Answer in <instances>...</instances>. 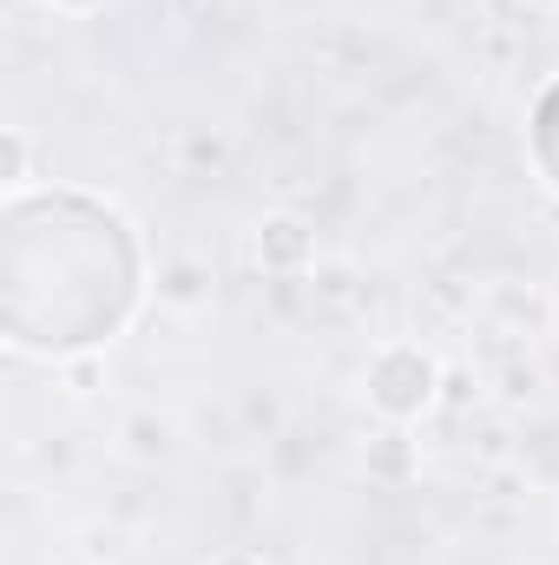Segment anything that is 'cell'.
<instances>
[{"label": "cell", "mask_w": 559, "mask_h": 565, "mask_svg": "<svg viewBox=\"0 0 559 565\" xmlns=\"http://www.w3.org/2000/svg\"><path fill=\"white\" fill-rule=\"evenodd\" d=\"M309 289H316L329 309H349V302H356V270H349V264H316V270H309Z\"/></svg>", "instance_id": "cell-6"}, {"label": "cell", "mask_w": 559, "mask_h": 565, "mask_svg": "<svg viewBox=\"0 0 559 565\" xmlns=\"http://www.w3.org/2000/svg\"><path fill=\"white\" fill-rule=\"evenodd\" d=\"M158 302L165 309H204L211 302V264L204 257H171L158 270Z\"/></svg>", "instance_id": "cell-3"}, {"label": "cell", "mask_w": 559, "mask_h": 565, "mask_svg": "<svg viewBox=\"0 0 559 565\" xmlns=\"http://www.w3.org/2000/svg\"><path fill=\"white\" fill-rule=\"evenodd\" d=\"M481 402V375L474 369H441V408H467Z\"/></svg>", "instance_id": "cell-7"}, {"label": "cell", "mask_w": 559, "mask_h": 565, "mask_svg": "<svg viewBox=\"0 0 559 565\" xmlns=\"http://www.w3.org/2000/svg\"><path fill=\"white\" fill-rule=\"evenodd\" d=\"M27 178H33V145H27V132H20V126H7V184L20 191Z\"/></svg>", "instance_id": "cell-8"}, {"label": "cell", "mask_w": 559, "mask_h": 565, "mask_svg": "<svg viewBox=\"0 0 559 565\" xmlns=\"http://www.w3.org/2000/svg\"><path fill=\"white\" fill-rule=\"evenodd\" d=\"M60 13H93V7H106V0H53Z\"/></svg>", "instance_id": "cell-12"}, {"label": "cell", "mask_w": 559, "mask_h": 565, "mask_svg": "<svg viewBox=\"0 0 559 565\" xmlns=\"http://www.w3.org/2000/svg\"><path fill=\"white\" fill-rule=\"evenodd\" d=\"M369 473L376 480H402L409 473V434H376L369 440Z\"/></svg>", "instance_id": "cell-5"}, {"label": "cell", "mask_w": 559, "mask_h": 565, "mask_svg": "<svg viewBox=\"0 0 559 565\" xmlns=\"http://www.w3.org/2000/svg\"><path fill=\"white\" fill-rule=\"evenodd\" d=\"M527 7H559V0H527Z\"/></svg>", "instance_id": "cell-14"}, {"label": "cell", "mask_w": 559, "mask_h": 565, "mask_svg": "<svg viewBox=\"0 0 559 565\" xmlns=\"http://www.w3.org/2000/svg\"><path fill=\"white\" fill-rule=\"evenodd\" d=\"M362 382H369V408L395 427H409V422H421L428 408H441V362H434L421 342H389V349H376V362H369Z\"/></svg>", "instance_id": "cell-1"}, {"label": "cell", "mask_w": 559, "mask_h": 565, "mask_svg": "<svg viewBox=\"0 0 559 565\" xmlns=\"http://www.w3.org/2000/svg\"><path fill=\"white\" fill-rule=\"evenodd\" d=\"M73 395H99V382H106V362L99 355H86V362H66V375H60Z\"/></svg>", "instance_id": "cell-9"}, {"label": "cell", "mask_w": 559, "mask_h": 565, "mask_svg": "<svg viewBox=\"0 0 559 565\" xmlns=\"http://www.w3.org/2000/svg\"><path fill=\"white\" fill-rule=\"evenodd\" d=\"M500 395H507V402H527V395H540V369H534V362H507V375H500Z\"/></svg>", "instance_id": "cell-10"}, {"label": "cell", "mask_w": 559, "mask_h": 565, "mask_svg": "<svg viewBox=\"0 0 559 565\" xmlns=\"http://www.w3.org/2000/svg\"><path fill=\"white\" fill-rule=\"evenodd\" d=\"M257 264L271 277H309L316 270V224L296 211H271L257 224Z\"/></svg>", "instance_id": "cell-2"}, {"label": "cell", "mask_w": 559, "mask_h": 565, "mask_svg": "<svg viewBox=\"0 0 559 565\" xmlns=\"http://www.w3.org/2000/svg\"><path fill=\"white\" fill-rule=\"evenodd\" d=\"M119 440H126L133 460H165V454H171V422H158V415H133V422L119 427Z\"/></svg>", "instance_id": "cell-4"}, {"label": "cell", "mask_w": 559, "mask_h": 565, "mask_svg": "<svg viewBox=\"0 0 559 565\" xmlns=\"http://www.w3.org/2000/svg\"><path fill=\"white\" fill-rule=\"evenodd\" d=\"M184 158H191V164H224V139H211V132H191V139H184Z\"/></svg>", "instance_id": "cell-11"}, {"label": "cell", "mask_w": 559, "mask_h": 565, "mask_svg": "<svg viewBox=\"0 0 559 565\" xmlns=\"http://www.w3.org/2000/svg\"><path fill=\"white\" fill-rule=\"evenodd\" d=\"M218 565H264V559H257V553H224Z\"/></svg>", "instance_id": "cell-13"}]
</instances>
